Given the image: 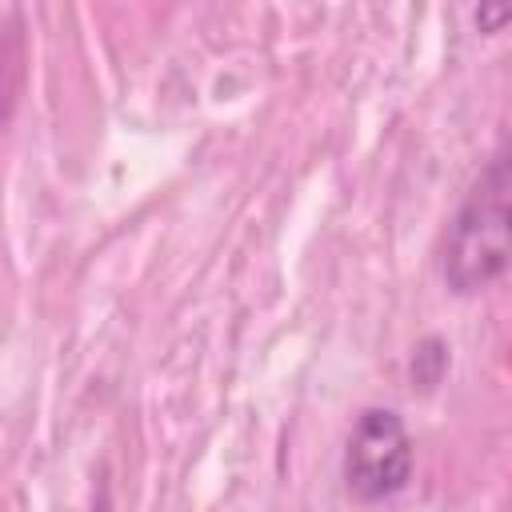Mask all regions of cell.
Wrapping results in <instances>:
<instances>
[{"label":"cell","instance_id":"6da1fadb","mask_svg":"<svg viewBox=\"0 0 512 512\" xmlns=\"http://www.w3.org/2000/svg\"><path fill=\"white\" fill-rule=\"evenodd\" d=\"M508 160H492L484 176L472 184L468 200L460 204L452 228H448V248H444V280L452 292L468 296L488 288L496 276L508 268Z\"/></svg>","mask_w":512,"mask_h":512},{"label":"cell","instance_id":"7a4b0ae2","mask_svg":"<svg viewBox=\"0 0 512 512\" xmlns=\"http://www.w3.org/2000/svg\"><path fill=\"white\" fill-rule=\"evenodd\" d=\"M412 476V440L404 420L392 408H368L360 412L348 452H344V480L348 492L364 504L396 496Z\"/></svg>","mask_w":512,"mask_h":512},{"label":"cell","instance_id":"3957f363","mask_svg":"<svg viewBox=\"0 0 512 512\" xmlns=\"http://www.w3.org/2000/svg\"><path fill=\"white\" fill-rule=\"evenodd\" d=\"M508 16H512L508 4H500V8H480V12H476V24H480L484 32H496V24H504Z\"/></svg>","mask_w":512,"mask_h":512}]
</instances>
